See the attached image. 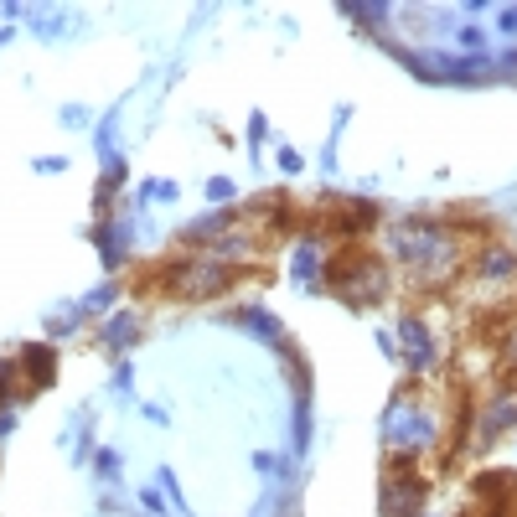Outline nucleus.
<instances>
[{
	"mask_svg": "<svg viewBox=\"0 0 517 517\" xmlns=\"http://www.w3.org/2000/svg\"><path fill=\"white\" fill-rule=\"evenodd\" d=\"M388 249L399 259L404 280L414 290H450L455 280H466L471 264V238L450 223H430V218H404L388 228Z\"/></svg>",
	"mask_w": 517,
	"mask_h": 517,
	"instance_id": "f257e3e1",
	"label": "nucleus"
},
{
	"mask_svg": "<svg viewBox=\"0 0 517 517\" xmlns=\"http://www.w3.org/2000/svg\"><path fill=\"white\" fill-rule=\"evenodd\" d=\"M383 445L393 461H424L445 445V424H440V404L419 399L414 388H404L399 399L383 414Z\"/></svg>",
	"mask_w": 517,
	"mask_h": 517,
	"instance_id": "f03ea898",
	"label": "nucleus"
},
{
	"mask_svg": "<svg viewBox=\"0 0 517 517\" xmlns=\"http://www.w3.org/2000/svg\"><path fill=\"white\" fill-rule=\"evenodd\" d=\"M326 290L337 295L342 306L368 311V306H378V300H388V290H393V264H388L383 254H373L368 243H352V249H342L337 259H331Z\"/></svg>",
	"mask_w": 517,
	"mask_h": 517,
	"instance_id": "7ed1b4c3",
	"label": "nucleus"
},
{
	"mask_svg": "<svg viewBox=\"0 0 517 517\" xmlns=\"http://www.w3.org/2000/svg\"><path fill=\"white\" fill-rule=\"evenodd\" d=\"M466 290L486 311L512 306L517 300V254L507 249V243H481V249L471 254V264H466Z\"/></svg>",
	"mask_w": 517,
	"mask_h": 517,
	"instance_id": "20e7f679",
	"label": "nucleus"
},
{
	"mask_svg": "<svg viewBox=\"0 0 517 517\" xmlns=\"http://www.w3.org/2000/svg\"><path fill=\"white\" fill-rule=\"evenodd\" d=\"M424 507H430V476H424L414 461H393L388 455L378 512L383 517H424Z\"/></svg>",
	"mask_w": 517,
	"mask_h": 517,
	"instance_id": "39448f33",
	"label": "nucleus"
},
{
	"mask_svg": "<svg viewBox=\"0 0 517 517\" xmlns=\"http://www.w3.org/2000/svg\"><path fill=\"white\" fill-rule=\"evenodd\" d=\"M399 357L409 362L414 378L440 373V337H435V326L424 316H404L399 321Z\"/></svg>",
	"mask_w": 517,
	"mask_h": 517,
	"instance_id": "423d86ee",
	"label": "nucleus"
},
{
	"mask_svg": "<svg viewBox=\"0 0 517 517\" xmlns=\"http://www.w3.org/2000/svg\"><path fill=\"white\" fill-rule=\"evenodd\" d=\"M16 373H21V388H26V393H42V388L57 378V368H52V347H42V342L21 347V357H16Z\"/></svg>",
	"mask_w": 517,
	"mask_h": 517,
	"instance_id": "0eeeda50",
	"label": "nucleus"
},
{
	"mask_svg": "<svg viewBox=\"0 0 517 517\" xmlns=\"http://www.w3.org/2000/svg\"><path fill=\"white\" fill-rule=\"evenodd\" d=\"M492 342H497V362L517 378V311H507L502 321H497V331H492Z\"/></svg>",
	"mask_w": 517,
	"mask_h": 517,
	"instance_id": "6e6552de",
	"label": "nucleus"
},
{
	"mask_svg": "<svg viewBox=\"0 0 517 517\" xmlns=\"http://www.w3.org/2000/svg\"><path fill=\"white\" fill-rule=\"evenodd\" d=\"M26 399V388H21V373H16V362L0 357V409H11Z\"/></svg>",
	"mask_w": 517,
	"mask_h": 517,
	"instance_id": "1a4fd4ad",
	"label": "nucleus"
},
{
	"mask_svg": "<svg viewBox=\"0 0 517 517\" xmlns=\"http://www.w3.org/2000/svg\"><path fill=\"white\" fill-rule=\"evenodd\" d=\"M512 445H517V435H512Z\"/></svg>",
	"mask_w": 517,
	"mask_h": 517,
	"instance_id": "9d476101",
	"label": "nucleus"
},
{
	"mask_svg": "<svg viewBox=\"0 0 517 517\" xmlns=\"http://www.w3.org/2000/svg\"><path fill=\"white\" fill-rule=\"evenodd\" d=\"M424 517H430V512H424Z\"/></svg>",
	"mask_w": 517,
	"mask_h": 517,
	"instance_id": "9b49d317",
	"label": "nucleus"
}]
</instances>
